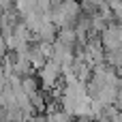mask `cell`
Here are the masks:
<instances>
[{
	"mask_svg": "<svg viewBox=\"0 0 122 122\" xmlns=\"http://www.w3.org/2000/svg\"><path fill=\"white\" fill-rule=\"evenodd\" d=\"M112 11H114V19H116L118 24H122V0L112 6Z\"/></svg>",
	"mask_w": 122,
	"mask_h": 122,
	"instance_id": "cell-2",
	"label": "cell"
},
{
	"mask_svg": "<svg viewBox=\"0 0 122 122\" xmlns=\"http://www.w3.org/2000/svg\"><path fill=\"white\" fill-rule=\"evenodd\" d=\"M47 122H73V116L66 114L62 107H58L54 112H47Z\"/></svg>",
	"mask_w": 122,
	"mask_h": 122,
	"instance_id": "cell-1",
	"label": "cell"
}]
</instances>
